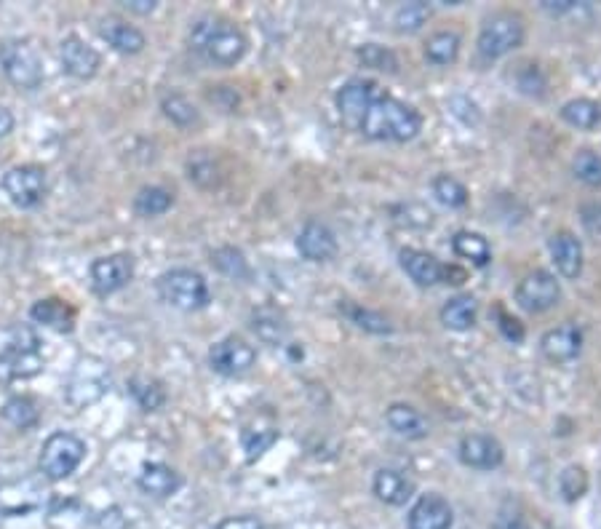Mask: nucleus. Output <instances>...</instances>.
Returning a JSON list of instances; mask_svg holds the SVG:
<instances>
[{"mask_svg":"<svg viewBox=\"0 0 601 529\" xmlns=\"http://www.w3.org/2000/svg\"><path fill=\"white\" fill-rule=\"evenodd\" d=\"M59 59H62V67H65L67 75H73L78 81H89L99 73V65H102V57L94 46L78 38V35H67L62 46H59Z\"/></svg>","mask_w":601,"mask_h":529,"instance_id":"obj_14","label":"nucleus"},{"mask_svg":"<svg viewBox=\"0 0 601 529\" xmlns=\"http://www.w3.org/2000/svg\"><path fill=\"white\" fill-rule=\"evenodd\" d=\"M30 318L35 324L54 329L59 334H70L75 329V308L59 297H46V300L35 302L30 308Z\"/></svg>","mask_w":601,"mask_h":529,"instance_id":"obj_24","label":"nucleus"},{"mask_svg":"<svg viewBox=\"0 0 601 529\" xmlns=\"http://www.w3.org/2000/svg\"><path fill=\"white\" fill-rule=\"evenodd\" d=\"M276 441H278V431L273 428V425L257 423L244 428V433H241V444H244V452L249 460H257V457L265 455Z\"/></svg>","mask_w":601,"mask_h":529,"instance_id":"obj_35","label":"nucleus"},{"mask_svg":"<svg viewBox=\"0 0 601 529\" xmlns=\"http://www.w3.org/2000/svg\"><path fill=\"white\" fill-rule=\"evenodd\" d=\"M431 190L433 196L439 198L444 206H449V209H463L468 204V188L457 177H452V174H439L433 180Z\"/></svg>","mask_w":601,"mask_h":529,"instance_id":"obj_38","label":"nucleus"},{"mask_svg":"<svg viewBox=\"0 0 601 529\" xmlns=\"http://www.w3.org/2000/svg\"><path fill=\"white\" fill-rule=\"evenodd\" d=\"M452 249L460 260H468L476 268H484L492 260V246L481 233H471V230H460L455 238H452Z\"/></svg>","mask_w":601,"mask_h":529,"instance_id":"obj_30","label":"nucleus"},{"mask_svg":"<svg viewBox=\"0 0 601 529\" xmlns=\"http://www.w3.org/2000/svg\"><path fill=\"white\" fill-rule=\"evenodd\" d=\"M479 318V302L471 294H457L441 308V324L452 332H468Z\"/></svg>","mask_w":601,"mask_h":529,"instance_id":"obj_27","label":"nucleus"},{"mask_svg":"<svg viewBox=\"0 0 601 529\" xmlns=\"http://www.w3.org/2000/svg\"><path fill=\"white\" fill-rule=\"evenodd\" d=\"M83 457H86V441L78 439L75 433L57 431L43 441L38 465H41V473L49 481H65L67 476H73L78 471Z\"/></svg>","mask_w":601,"mask_h":529,"instance_id":"obj_6","label":"nucleus"},{"mask_svg":"<svg viewBox=\"0 0 601 529\" xmlns=\"http://www.w3.org/2000/svg\"><path fill=\"white\" fill-rule=\"evenodd\" d=\"M193 49L217 67H233L244 59L249 41L228 19H201L190 30Z\"/></svg>","mask_w":601,"mask_h":529,"instance_id":"obj_2","label":"nucleus"},{"mask_svg":"<svg viewBox=\"0 0 601 529\" xmlns=\"http://www.w3.org/2000/svg\"><path fill=\"white\" fill-rule=\"evenodd\" d=\"M548 252L553 257V265L559 270L561 276L569 278V281H577L580 273H583V244H580V238L575 233H569V230H559V233H553L551 241H548Z\"/></svg>","mask_w":601,"mask_h":529,"instance_id":"obj_18","label":"nucleus"},{"mask_svg":"<svg viewBox=\"0 0 601 529\" xmlns=\"http://www.w3.org/2000/svg\"><path fill=\"white\" fill-rule=\"evenodd\" d=\"M0 415L17 431H27V428H33L41 420V407H38V401L33 396H11L0 409Z\"/></svg>","mask_w":601,"mask_h":529,"instance_id":"obj_31","label":"nucleus"},{"mask_svg":"<svg viewBox=\"0 0 601 529\" xmlns=\"http://www.w3.org/2000/svg\"><path fill=\"white\" fill-rule=\"evenodd\" d=\"M561 118H564L572 129L591 131L601 123V105L585 97L569 99L567 105L561 107Z\"/></svg>","mask_w":601,"mask_h":529,"instance_id":"obj_32","label":"nucleus"},{"mask_svg":"<svg viewBox=\"0 0 601 529\" xmlns=\"http://www.w3.org/2000/svg\"><path fill=\"white\" fill-rule=\"evenodd\" d=\"M43 369L41 340L30 326H14L0 345V380H30Z\"/></svg>","mask_w":601,"mask_h":529,"instance_id":"obj_3","label":"nucleus"},{"mask_svg":"<svg viewBox=\"0 0 601 529\" xmlns=\"http://www.w3.org/2000/svg\"><path fill=\"white\" fill-rule=\"evenodd\" d=\"M575 177L588 188H601V153L596 150H580L572 161Z\"/></svg>","mask_w":601,"mask_h":529,"instance_id":"obj_39","label":"nucleus"},{"mask_svg":"<svg viewBox=\"0 0 601 529\" xmlns=\"http://www.w3.org/2000/svg\"><path fill=\"white\" fill-rule=\"evenodd\" d=\"M398 260L417 286H436L447 278V265H441L433 254L423 252V249H404L398 254Z\"/></svg>","mask_w":601,"mask_h":529,"instance_id":"obj_21","label":"nucleus"},{"mask_svg":"<svg viewBox=\"0 0 601 529\" xmlns=\"http://www.w3.org/2000/svg\"><path fill=\"white\" fill-rule=\"evenodd\" d=\"M158 297L166 305L182 310V313H193V310H204L212 300L209 284L201 273L190 268H171L158 278Z\"/></svg>","mask_w":601,"mask_h":529,"instance_id":"obj_4","label":"nucleus"},{"mask_svg":"<svg viewBox=\"0 0 601 529\" xmlns=\"http://www.w3.org/2000/svg\"><path fill=\"white\" fill-rule=\"evenodd\" d=\"M380 94V86L369 81V78H353V81H348L337 91L334 102H337V110H340L342 118L353 123V126H358L361 118L366 115V110L374 105V99L380 97Z\"/></svg>","mask_w":601,"mask_h":529,"instance_id":"obj_13","label":"nucleus"},{"mask_svg":"<svg viewBox=\"0 0 601 529\" xmlns=\"http://www.w3.org/2000/svg\"><path fill=\"white\" fill-rule=\"evenodd\" d=\"M342 313L350 318V324H356L358 329H364L369 334H390L393 332V324H390L388 316H382L377 310L361 308V305H342Z\"/></svg>","mask_w":601,"mask_h":529,"instance_id":"obj_36","label":"nucleus"},{"mask_svg":"<svg viewBox=\"0 0 601 529\" xmlns=\"http://www.w3.org/2000/svg\"><path fill=\"white\" fill-rule=\"evenodd\" d=\"M0 67L17 89L33 91L43 83V59L33 43L9 41L0 46Z\"/></svg>","mask_w":601,"mask_h":529,"instance_id":"obj_7","label":"nucleus"},{"mask_svg":"<svg viewBox=\"0 0 601 529\" xmlns=\"http://www.w3.org/2000/svg\"><path fill=\"white\" fill-rule=\"evenodd\" d=\"M540 350H543L545 359L553 361V364H569V361L577 359L580 350H583V332H580V326H553V329H548V332L543 334Z\"/></svg>","mask_w":601,"mask_h":529,"instance_id":"obj_17","label":"nucleus"},{"mask_svg":"<svg viewBox=\"0 0 601 529\" xmlns=\"http://www.w3.org/2000/svg\"><path fill=\"white\" fill-rule=\"evenodd\" d=\"M110 391V369L97 356H83L73 367V375L65 385V399L73 409H89L91 404L105 399Z\"/></svg>","mask_w":601,"mask_h":529,"instance_id":"obj_5","label":"nucleus"},{"mask_svg":"<svg viewBox=\"0 0 601 529\" xmlns=\"http://www.w3.org/2000/svg\"><path fill=\"white\" fill-rule=\"evenodd\" d=\"M423 129V115L401 99L380 94L358 123V131L377 142H409Z\"/></svg>","mask_w":601,"mask_h":529,"instance_id":"obj_1","label":"nucleus"},{"mask_svg":"<svg viewBox=\"0 0 601 529\" xmlns=\"http://www.w3.org/2000/svg\"><path fill=\"white\" fill-rule=\"evenodd\" d=\"M161 110L171 123H177V126H182V129H187V126H193V123L198 121V110H195L193 102H190L187 97H182V94H169V97H163Z\"/></svg>","mask_w":601,"mask_h":529,"instance_id":"obj_40","label":"nucleus"},{"mask_svg":"<svg viewBox=\"0 0 601 529\" xmlns=\"http://www.w3.org/2000/svg\"><path fill=\"white\" fill-rule=\"evenodd\" d=\"M385 423L390 425V431L404 439L420 441L428 436V420L420 415V409L409 407V404H390L385 412Z\"/></svg>","mask_w":601,"mask_h":529,"instance_id":"obj_26","label":"nucleus"},{"mask_svg":"<svg viewBox=\"0 0 601 529\" xmlns=\"http://www.w3.org/2000/svg\"><path fill=\"white\" fill-rule=\"evenodd\" d=\"M171 204H174V193L161 188V185L142 188L137 196H134V212H137L139 217H145V220L166 214L171 209Z\"/></svg>","mask_w":601,"mask_h":529,"instance_id":"obj_34","label":"nucleus"},{"mask_svg":"<svg viewBox=\"0 0 601 529\" xmlns=\"http://www.w3.org/2000/svg\"><path fill=\"white\" fill-rule=\"evenodd\" d=\"M460 46H463L460 35L452 33V30H439L425 41V59L439 67L455 65L457 57H460Z\"/></svg>","mask_w":601,"mask_h":529,"instance_id":"obj_29","label":"nucleus"},{"mask_svg":"<svg viewBox=\"0 0 601 529\" xmlns=\"http://www.w3.org/2000/svg\"><path fill=\"white\" fill-rule=\"evenodd\" d=\"M131 278H134V257L131 254L118 252L91 262V289L99 297L121 292L123 286L131 284Z\"/></svg>","mask_w":601,"mask_h":529,"instance_id":"obj_12","label":"nucleus"},{"mask_svg":"<svg viewBox=\"0 0 601 529\" xmlns=\"http://www.w3.org/2000/svg\"><path fill=\"white\" fill-rule=\"evenodd\" d=\"M561 300V286L548 270H532L516 286V302L527 313H545L556 308Z\"/></svg>","mask_w":601,"mask_h":529,"instance_id":"obj_10","label":"nucleus"},{"mask_svg":"<svg viewBox=\"0 0 601 529\" xmlns=\"http://www.w3.org/2000/svg\"><path fill=\"white\" fill-rule=\"evenodd\" d=\"M3 190L14 206L19 209H33L46 196V171L35 163L14 166L3 174Z\"/></svg>","mask_w":601,"mask_h":529,"instance_id":"obj_9","label":"nucleus"},{"mask_svg":"<svg viewBox=\"0 0 601 529\" xmlns=\"http://www.w3.org/2000/svg\"><path fill=\"white\" fill-rule=\"evenodd\" d=\"M372 489L377 500H382L385 505H407V500L415 495V481L409 479L404 471L396 468H382L374 473Z\"/></svg>","mask_w":601,"mask_h":529,"instance_id":"obj_23","label":"nucleus"},{"mask_svg":"<svg viewBox=\"0 0 601 529\" xmlns=\"http://www.w3.org/2000/svg\"><path fill=\"white\" fill-rule=\"evenodd\" d=\"M460 460L468 468H476V471H492V468L503 465L505 449L489 433H471V436H465L460 441Z\"/></svg>","mask_w":601,"mask_h":529,"instance_id":"obj_16","label":"nucleus"},{"mask_svg":"<svg viewBox=\"0 0 601 529\" xmlns=\"http://www.w3.org/2000/svg\"><path fill=\"white\" fill-rule=\"evenodd\" d=\"M187 171H190V180L198 182L201 188H212L217 185V166L209 155H195L187 161Z\"/></svg>","mask_w":601,"mask_h":529,"instance_id":"obj_44","label":"nucleus"},{"mask_svg":"<svg viewBox=\"0 0 601 529\" xmlns=\"http://www.w3.org/2000/svg\"><path fill=\"white\" fill-rule=\"evenodd\" d=\"M99 35L105 38L107 46L118 54H139V51L147 46V38L142 30H137L129 22H121V19H105L99 25Z\"/></svg>","mask_w":601,"mask_h":529,"instance_id":"obj_25","label":"nucleus"},{"mask_svg":"<svg viewBox=\"0 0 601 529\" xmlns=\"http://www.w3.org/2000/svg\"><path fill=\"white\" fill-rule=\"evenodd\" d=\"M497 318H500V332L505 334V340L521 342L524 340V326L519 318H513L511 313H505L503 308H497Z\"/></svg>","mask_w":601,"mask_h":529,"instance_id":"obj_46","label":"nucleus"},{"mask_svg":"<svg viewBox=\"0 0 601 529\" xmlns=\"http://www.w3.org/2000/svg\"><path fill=\"white\" fill-rule=\"evenodd\" d=\"M588 484L591 481H588V471L583 465H567L559 476V489L567 503H577L588 492Z\"/></svg>","mask_w":601,"mask_h":529,"instance_id":"obj_41","label":"nucleus"},{"mask_svg":"<svg viewBox=\"0 0 601 529\" xmlns=\"http://www.w3.org/2000/svg\"><path fill=\"white\" fill-rule=\"evenodd\" d=\"M123 6H126L129 11H134V14H153V11L158 9L155 0H126Z\"/></svg>","mask_w":601,"mask_h":529,"instance_id":"obj_48","label":"nucleus"},{"mask_svg":"<svg viewBox=\"0 0 601 529\" xmlns=\"http://www.w3.org/2000/svg\"><path fill=\"white\" fill-rule=\"evenodd\" d=\"M358 59H361V65L372 67V70H382V73H396L398 70V59L396 54L380 43H364L361 49H358Z\"/></svg>","mask_w":601,"mask_h":529,"instance_id":"obj_43","label":"nucleus"},{"mask_svg":"<svg viewBox=\"0 0 601 529\" xmlns=\"http://www.w3.org/2000/svg\"><path fill=\"white\" fill-rule=\"evenodd\" d=\"M41 487L33 479H14L0 484V513L3 516H27L41 505Z\"/></svg>","mask_w":601,"mask_h":529,"instance_id":"obj_19","label":"nucleus"},{"mask_svg":"<svg viewBox=\"0 0 601 529\" xmlns=\"http://www.w3.org/2000/svg\"><path fill=\"white\" fill-rule=\"evenodd\" d=\"M252 329L262 342L268 345H284L289 340V324L281 310L276 308H260L252 313Z\"/></svg>","mask_w":601,"mask_h":529,"instance_id":"obj_28","label":"nucleus"},{"mask_svg":"<svg viewBox=\"0 0 601 529\" xmlns=\"http://www.w3.org/2000/svg\"><path fill=\"white\" fill-rule=\"evenodd\" d=\"M524 43V22L516 14H495V17H489L484 25H481L479 33V54L484 59H500L505 54H511Z\"/></svg>","mask_w":601,"mask_h":529,"instance_id":"obj_8","label":"nucleus"},{"mask_svg":"<svg viewBox=\"0 0 601 529\" xmlns=\"http://www.w3.org/2000/svg\"><path fill=\"white\" fill-rule=\"evenodd\" d=\"M137 484L145 495L166 500V497L177 495L179 487H182V476L166 463H147L142 465V471H139Z\"/></svg>","mask_w":601,"mask_h":529,"instance_id":"obj_22","label":"nucleus"},{"mask_svg":"<svg viewBox=\"0 0 601 529\" xmlns=\"http://www.w3.org/2000/svg\"><path fill=\"white\" fill-rule=\"evenodd\" d=\"M543 9L551 14H567L575 9V0H543Z\"/></svg>","mask_w":601,"mask_h":529,"instance_id":"obj_49","label":"nucleus"},{"mask_svg":"<svg viewBox=\"0 0 601 529\" xmlns=\"http://www.w3.org/2000/svg\"><path fill=\"white\" fill-rule=\"evenodd\" d=\"M212 265L220 273H225L228 278H236V281H241V278H249V262H246L244 252L241 249H236V246H220L217 252L212 254Z\"/></svg>","mask_w":601,"mask_h":529,"instance_id":"obj_37","label":"nucleus"},{"mask_svg":"<svg viewBox=\"0 0 601 529\" xmlns=\"http://www.w3.org/2000/svg\"><path fill=\"white\" fill-rule=\"evenodd\" d=\"M11 129H14V115L6 107H0V139L11 134Z\"/></svg>","mask_w":601,"mask_h":529,"instance_id":"obj_50","label":"nucleus"},{"mask_svg":"<svg viewBox=\"0 0 601 529\" xmlns=\"http://www.w3.org/2000/svg\"><path fill=\"white\" fill-rule=\"evenodd\" d=\"M297 249L305 260L310 262H326L337 254V238L324 222L310 220L305 222V228L297 236Z\"/></svg>","mask_w":601,"mask_h":529,"instance_id":"obj_20","label":"nucleus"},{"mask_svg":"<svg viewBox=\"0 0 601 529\" xmlns=\"http://www.w3.org/2000/svg\"><path fill=\"white\" fill-rule=\"evenodd\" d=\"M129 393L131 399L137 401L139 407L145 409V412H158V409L166 404V388H163V383H158L155 377H145V375L131 377Z\"/></svg>","mask_w":601,"mask_h":529,"instance_id":"obj_33","label":"nucleus"},{"mask_svg":"<svg viewBox=\"0 0 601 529\" xmlns=\"http://www.w3.org/2000/svg\"><path fill=\"white\" fill-rule=\"evenodd\" d=\"M254 361H257L254 345H249L244 337H236V334L214 342L212 350H209V364H212L214 372H220L225 377L246 375L254 367Z\"/></svg>","mask_w":601,"mask_h":529,"instance_id":"obj_11","label":"nucleus"},{"mask_svg":"<svg viewBox=\"0 0 601 529\" xmlns=\"http://www.w3.org/2000/svg\"><path fill=\"white\" fill-rule=\"evenodd\" d=\"M431 19V9L425 3H404L393 17L398 33H417L423 30V25Z\"/></svg>","mask_w":601,"mask_h":529,"instance_id":"obj_42","label":"nucleus"},{"mask_svg":"<svg viewBox=\"0 0 601 529\" xmlns=\"http://www.w3.org/2000/svg\"><path fill=\"white\" fill-rule=\"evenodd\" d=\"M580 222L588 236L601 241V201H591V204L580 206Z\"/></svg>","mask_w":601,"mask_h":529,"instance_id":"obj_45","label":"nucleus"},{"mask_svg":"<svg viewBox=\"0 0 601 529\" xmlns=\"http://www.w3.org/2000/svg\"><path fill=\"white\" fill-rule=\"evenodd\" d=\"M217 529H265L260 519L254 516H228L217 524Z\"/></svg>","mask_w":601,"mask_h":529,"instance_id":"obj_47","label":"nucleus"},{"mask_svg":"<svg viewBox=\"0 0 601 529\" xmlns=\"http://www.w3.org/2000/svg\"><path fill=\"white\" fill-rule=\"evenodd\" d=\"M407 524L409 529H452L455 511H452L447 497L428 492L409 508Z\"/></svg>","mask_w":601,"mask_h":529,"instance_id":"obj_15","label":"nucleus"}]
</instances>
